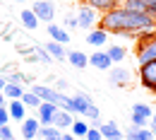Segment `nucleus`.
<instances>
[{
	"mask_svg": "<svg viewBox=\"0 0 156 140\" xmlns=\"http://www.w3.org/2000/svg\"><path fill=\"white\" fill-rule=\"evenodd\" d=\"M103 32L108 34H118V36H127V39H135V34L139 29H147V27H156V22L147 15V12H132V10H125L118 5L115 10L106 12L98 17V24Z\"/></svg>",
	"mask_w": 156,
	"mask_h": 140,
	"instance_id": "nucleus-1",
	"label": "nucleus"
},
{
	"mask_svg": "<svg viewBox=\"0 0 156 140\" xmlns=\"http://www.w3.org/2000/svg\"><path fill=\"white\" fill-rule=\"evenodd\" d=\"M75 17H77V29H84V32H91L94 27L98 24V15L96 10H91L89 5H79L77 12H75Z\"/></svg>",
	"mask_w": 156,
	"mask_h": 140,
	"instance_id": "nucleus-2",
	"label": "nucleus"
},
{
	"mask_svg": "<svg viewBox=\"0 0 156 140\" xmlns=\"http://www.w3.org/2000/svg\"><path fill=\"white\" fill-rule=\"evenodd\" d=\"M139 82H142L144 89H149V92L156 94V60L139 63Z\"/></svg>",
	"mask_w": 156,
	"mask_h": 140,
	"instance_id": "nucleus-3",
	"label": "nucleus"
},
{
	"mask_svg": "<svg viewBox=\"0 0 156 140\" xmlns=\"http://www.w3.org/2000/svg\"><path fill=\"white\" fill-rule=\"evenodd\" d=\"M31 12L39 17V22H46V24H51L55 20V5H53V0H36L31 5Z\"/></svg>",
	"mask_w": 156,
	"mask_h": 140,
	"instance_id": "nucleus-4",
	"label": "nucleus"
},
{
	"mask_svg": "<svg viewBox=\"0 0 156 140\" xmlns=\"http://www.w3.org/2000/svg\"><path fill=\"white\" fill-rule=\"evenodd\" d=\"M137 63H147V60H156V39L149 41H137Z\"/></svg>",
	"mask_w": 156,
	"mask_h": 140,
	"instance_id": "nucleus-5",
	"label": "nucleus"
},
{
	"mask_svg": "<svg viewBox=\"0 0 156 140\" xmlns=\"http://www.w3.org/2000/svg\"><path fill=\"white\" fill-rule=\"evenodd\" d=\"M58 114V106L51 104V101H41V106L36 109V119L41 126H53V119Z\"/></svg>",
	"mask_w": 156,
	"mask_h": 140,
	"instance_id": "nucleus-6",
	"label": "nucleus"
},
{
	"mask_svg": "<svg viewBox=\"0 0 156 140\" xmlns=\"http://www.w3.org/2000/svg\"><path fill=\"white\" fill-rule=\"evenodd\" d=\"M89 65H94L96 70H111V68H113V60L108 58L106 48H103V51H101V48H96V51L89 56Z\"/></svg>",
	"mask_w": 156,
	"mask_h": 140,
	"instance_id": "nucleus-7",
	"label": "nucleus"
},
{
	"mask_svg": "<svg viewBox=\"0 0 156 140\" xmlns=\"http://www.w3.org/2000/svg\"><path fill=\"white\" fill-rule=\"evenodd\" d=\"M98 131H101L103 140H125V133L115 126V121H103L98 126Z\"/></svg>",
	"mask_w": 156,
	"mask_h": 140,
	"instance_id": "nucleus-8",
	"label": "nucleus"
},
{
	"mask_svg": "<svg viewBox=\"0 0 156 140\" xmlns=\"http://www.w3.org/2000/svg\"><path fill=\"white\" fill-rule=\"evenodd\" d=\"M108 80L113 87H127L130 85V70L127 68H111L108 70Z\"/></svg>",
	"mask_w": 156,
	"mask_h": 140,
	"instance_id": "nucleus-9",
	"label": "nucleus"
},
{
	"mask_svg": "<svg viewBox=\"0 0 156 140\" xmlns=\"http://www.w3.org/2000/svg\"><path fill=\"white\" fill-rule=\"evenodd\" d=\"M31 92H34L41 101H51V104H55V99H58V94H60L58 89L51 87V85H34Z\"/></svg>",
	"mask_w": 156,
	"mask_h": 140,
	"instance_id": "nucleus-10",
	"label": "nucleus"
},
{
	"mask_svg": "<svg viewBox=\"0 0 156 140\" xmlns=\"http://www.w3.org/2000/svg\"><path fill=\"white\" fill-rule=\"evenodd\" d=\"M39 128H41V123L39 119L34 116H27V119L22 121V138L24 140H36V135H39Z\"/></svg>",
	"mask_w": 156,
	"mask_h": 140,
	"instance_id": "nucleus-11",
	"label": "nucleus"
},
{
	"mask_svg": "<svg viewBox=\"0 0 156 140\" xmlns=\"http://www.w3.org/2000/svg\"><path fill=\"white\" fill-rule=\"evenodd\" d=\"M46 29H48V36H51V41L62 44V46H65V44H70V32H67L65 27H60V24H53V22H51Z\"/></svg>",
	"mask_w": 156,
	"mask_h": 140,
	"instance_id": "nucleus-12",
	"label": "nucleus"
},
{
	"mask_svg": "<svg viewBox=\"0 0 156 140\" xmlns=\"http://www.w3.org/2000/svg\"><path fill=\"white\" fill-rule=\"evenodd\" d=\"M82 5H89L91 10H96L98 15H106V12L115 10L118 5H120V0H84Z\"/></svg>",
	"mask_w": 156,
	"mask_h": 140,
	"instance_id": "nucleus-13",
	"label": "nucleus"
},
{
	"mask_svg": "<svg viewBox=\"0 0 156 140\" xmlns=\"http://www.w3.org/2000/svg\"><path fill=\"white\" fill-rule=\"evenodd\" d=\"M89 104H94V99H91L87 92H77V94L72 97V114L84 116V111L89 109Z\"/></svg>",
	"mask_w": 156,
	"mask_h": 140,
	"instance_id": "nucleus-14",
	"label": "nucleus"
},
{
	"mask_svg": "<svg viewBox=\"0 0 156 140\" xmlns=\"http://www.w3.org/2000/svg\"><path fill=\"white\" fill-rule=\"evenodd\" d=\"M7 114H10V121H24L27 119V106H24V101L22 99H12L7 101Z\"/></svg>",
	"mask_w": 156,
	"mask_h": 140,
	"instance_id": "nucleus-15",
	"label": "nucleus"
},
{
	"mask_svg": "<svg viewBox=\"0 0 156 140\" xmlns=\"http://www.w3.org/2000/svg\"><path fill=\"white\" fill-rule=\"evenodd\" d=\"M72 123H75V114H70V111H65V109H58V114H55V119H53V126L65 133V131L72 128Z\"/></svg>",
	"mask_w": 156,
	"mask_h": 140,
	"instance_id": "nucleus-16",
	"label": "nucleus"
},
{
	"mask_svg": "<svg viewBox=\"0 0 156 140\" xmlns=\"http://www.w3.org/2000/svg\"><path fill=\"white\" fill-rule=\"evenodd\" d=\"M108 41V32H103L101 27H94L91 32H87V44H91L94 48H103Z\"/></svg>",
	"mask_w": 156,
	"mask_h": 140,
	"instance_id": "nucleus-17",
	"label": "nucleus"
},
{
	"mask_svg": "<svg viewBox=\"0 0 156 140\" xmlns=\"http://www.w3.org/2000/svg\"><path fill=\"white\" fill-rule=\"evenodd\" d=\"M43 48L51 53V58H53V63L58 60V63H62V60H67V48L62 46V44H55V41H46L43 44Z\"/></svg>",
	"mask_w": 156,
	"mask_h": 140,
	"instance_id": "nucleus-18",
	"label": "nucleus"
},
{
	"mask_svg": "<svg viewBox=\"0 0 156 140\" xmlns=\"http://www.w3.org/2000/svg\"><path fill=\"white\" fill-rule=\"evenodd\" d=\"M67 63L72 68H77V70H84L89 65V56L82 53V51H67Z\"/></svg>",
	"mask_w": 156,
	"mask_h": 140,
	"instance_id": "nucleus-19",
	"label": "nucleus"
},
{
	"mask_svg": "<svg viewBox=\"0 0 156 140\" xmlns=\"http://www.w3.org/2000/svg\"><path fill=\"white\" fill-rule=\"evenodd\" d=\"M125 140H156L154 133L149 131V128H127V133H125Z\"/></svg>",
	"mask_w": 156,
	"mask_h": 140,
	"instance_id": "nucleus-20",
	"label": "nucleus"
},
{
	"mask_svg": "<svg viewBox=\"0 0 156 140\" xmlns=\"http://www.w3.org/2000/svg\"><path fill=\"white\" fill-rule=\"evenodd\" d=\"M20 20H22V27H24V29H29V32H34V29L39 27V17L31 12V7L22 10V12H20Z\"/></svg>",
	"mask_w": 156,
	"mask_h": 140,
	"instance_id": "nucleus-21",
	"label": "nucleus"
},
{
	"mask_svg": "<svg viewBox=\"0 0 156 140\" xmlns=\"http://www.w3.org/2000/svg\"><path fill=\"white\" fill-rule=\"evenodd\" d=\"M106 53H108V58L113 60V63H120V60L127 56V48L122 44H108L106 46Z\"/></svg>",
	"mask_w": 156,
	"mask_h": 140,
	"instance_id": "nucleus-22",
	"label": "nucleus"
},
{
	"mask_svg": "<svg viewBox=\"0 0 156 140\" xmlns=\"http://www.w3.org/2000/svg\"><path fill=\"white\" fill-rule=\"evenodd\" d=\"M2 94L7 97V101H12V99H22V94H24V85H17V82H7V85H5V89H2Z\"/></svg>",
	"mask_w": 156,
	"mask_h": 140,
	"instance_id": "nucleus-23",
	"label": "nucleus"
},
{
	"mask_svg": "<svg viewBox=\"0 0 156 140\" xmlns=\"http://www.w3.org/2000/svg\"><path fill=\"white\" fill-rule=\"evenodd\" d=\"M29 63H46V65H51L53 58H51V53L43 46H34V53L29 56Z\"/></svg>",
	"mask_w": 156,
	"mask_h": 140,
	"instance_id": "nucleus-24",
	"label": "nucleus"
},
{
	"mask_svg": "<svg viewBox=\"0 0 156 140\" xmlns=\"http://www.w3.org/2000/svg\"><path fill=\"white\" fill-rule=\"evenodd\" d=\"M60 135H62V131L55 128V126H41L36 138L39 140H60Z\"/></svg>",
	"mask_w": 156,
	"mask_h": 140,
	"instance_id": "nucleus-25",
	"label": "nucleus"
},
{
	"mask_svg": "<svg viewBox=\"0 0 156 140\" xmlns=\"http://www.w3.org/2000/svg\"><path fill=\"white\" fill-rule=\"evenodd\" d=\"M120 7L132 10V12H147L149 2H147V0H120Z\"/></svg>",
	"mask_w": 156,
	"mask_h": 140,
	"instance_id": "nucleus-26",
	"label": "nucleus"
},
{
	"mask_svg": "<svg viewBox=\"0 0 156 140\" xmlns=\"http://www.w3.org/2000/svg\"><path fill=\"white\" fill-rule=\"evenodd\" d=\"M132 114L144 116V119H151V116H154L151 106H149V104H144V101H135V104H132Z\"/></svg>",
	"mask_w": 156,
	"mask_h": 140,
	"instance_id": "nucleus-27",
	"label": "nucleus"
},
{
	"mask_svg": "<svg viewBox=\"0 0 156 140\" xmlns=\"http://www.w3.org/2000/svg\"><path fill=\"white\" fill-rule=\"evenodd\" d=\"M89 128H91V126H89L87 121H77V119H75V123H72V128H70V133H72L75 138H84Z\"/></svg>",
	"mask_w": 156,
	"mask_h": 140,
	"instance_id": "nucleus-28",
	"label": "nucleus"
},
{
	"mask_svg": "<svg viewBox=\"0 0 156 140\" xmlns=\"http://www.w3.org/2000/svg\"><path fill=\"white\" fill-rule=\"evenodd\" d=\"M22 101H24V106H27V109H39V106H41V99L31 92V89L22 94Z\"/></svg>",
	"mask_w": 156,
	"mask_h": 140,
	"instance_id": "nucleus-29",
	"label": "nucleus"
},
{
	"mask_svg": "<svg viewBox=\"0 0 156 140\" xmlns=\"http://www.w3.org/2000/svg\"><path fill=\"white\" fill-rule=\"evenodd\" d=\"M84 116H87V119L94 123V128H98V126H101V121H98V119H101V111H98L96 104H89V109L84 111Z\"/></svg>",
	"mask_w": 156,
	"mask_h": 140,
	"instance_id": "nucleus-30",
	"label": "nucleus"
},
{
	"mask_svg": "<svg viewBox=\"0 0 156 140\" xmlns=\"http://www.w3.org/2000/svg\"><path fill=\"white\" fill-rule=\"evenodd\" d=\"M62 27L70 32V29H77V17H75V12H67L65 15V22H62Z\"/></svg>",
	"mask_w": 156,
	"mask_h": 140,
	"instance_id": "nucleus-31",
	"label": "nucleus"
},
{
	"mask_svg": "<svg viewBox=\"0 0 156 140\" xmlns=\"http://www.w3.org/2000/svg\"><path fill=\"white\" fill-rule=\"evenodd\" d=\"M132 128H149V119H144V116H137V114H132Z\"/></svg>",
	"mask_w": 156,
	"mask_h": 140,
	"instance_id": "nucleus-32",
	"label": "nucleus"
},
{
	"mask_svg": "<svg viewBox=\"0 0 156 140\" xmlns=\"http://www.w3.org/2000/svg\"><path fill=\"white\" fill-rule=\"evenodd\" d=\"M84 140H103V135H101V131H98V128H94V126H91V128L87 131Z\"/></svg>",
	"mask_w": 156,
	"mask_h": 140,
	"instance_id": "nucleus-33",
	"label": "nucleus"
},
{
	"mask_svg": "<svg viewBox=\"0 0 156 140\" xmlns=\"http://www.w3.org/2000/svg\"><path fill=\"white\" fill-rule=\"evenodd\" d=\"M2 126H10V114H7V106H0V128Z\"/></svg>",
	"mask_w": 156,
	"mask_h": 140,
	"instance_id": "nucleus-34",
	"label": "nucleus"
},
{
	"mask_svg": "<svg viewBox=\"0 0 156 140\" xmlns=\"http://www.w3.org/2000/svg\"><path fill=\"white\" fill-rule=\"evenodd\" d=\"M0 140H15V133L10 131V126H2L0 128Z\"/></svg>",
	"mask_w": 156,
	"mask_h": 140,
	"instance_id": "nucleus-35",
	"label": "nucleus"
},
{
	"mask_svg": "<svg viewBox=\"0 0 156 140\" xmlns=\"http://www.w3.org/2000/svg\"><path fill=\"white\" fill-rule=\"evenodd\" d=\"M53 82H55L53 87H55L58 92H67V87H70V82H67V80H53Z\"/></svg>",
	"mask_w": 156,
	"mask_h": 140,
	"instance_id": "nucleus-36",
	"label": "nucleus"
},
{
	"mask_svg": "<svg viewBox=\"0 0 156 140\" xmlns=\"http://www.w3.org/2000/svg\"><path fill=\"white\" fill-rule=\"evenodd\" d=\"M147 15L156 22V0H149V7H147Z\"/></svg>",
	"mask_w": 156,
	"mask_h": 140,
	"instance_id": "nucleus-37",
	"label": "nucleus"
},
{
	"mask_svg": "<svg viewBox=\"0 0 156 140\" xmlns=\"http://www.w3.org/2000/svg\"><path fill=\"white\" fill-rule=\"evenodd\" d=\"M7 82H17V85H24V75H22V73H12V75L7 78Z\"/></svg>",
	"mask_w": 156,
	"mask_h": 140,
	"instance_id": "nucleus-38",
	"label": "nucleus"
},
{
	"mask_svg": "<svg viewBox=\"0 0 156 140\" xmlns=\"http://www.w3.org/2000/svg\"><path fill=\"white\" fill-rule=\"evenodd\" d=\"M60 140H77V138H75L72 133H62V135H60Z\"/></svg>",
	"mask_w": 156,
	"mask_h": 140,
	"instance_id": "nucleus-39",
	"label": "nucleus"
},
{
	"mask_svg": "<svg viewBox=\"0 0 156 140\" xmlns=\"http://www.w3.org/2000/svg\"><path fill=\"white\" fill-rule=\"evenodd\" d=\"M0 106H7V97H5L2 92H0Z\"/></svg>",
	"mask_w": 156,
	"mask_h": 140,
	"instance_id": "nucleus-40",
	"label": "nucleus"
},
{
	"mask_svg": "<svg viewBox=\"0 0 156 140\" xmlns=\"http://www.w3.org/2000/svg\"><path fill=\"white\" fill-rule=\"evenodd\" d=\"M5 85H7V78H2V75H0V92L5 89Z\"/></svg>",
	"mask_w": 156,
	"mask_h": 140,
	"instance_id": "nucleus-41",
	"label": "nucleus"
},
{
	"mask_svg": "<svg viewBox=\"0 0 156 140\" xmlns=\"http://www.w3.org/2000/svg\"><path fill=\"white\" fill-rule=\"evenodd\" d=\"M149 131H151V133H154V138H156V126H149Z\"/></svg>",
	"mask_w": 156,
	"mask_h": 140,
	"instance_id": "nucleus-42",
	"label": "nucleus"
},
{
	"mask_svg": "<svg viewBox=\"0 0 156 140\" xmlns=\"http://www.w3.org/2000/svg\"><path fill=\"white\" fill-rule=\"evenodd\" d=\"M151 119H154V121H151V123H149V126H156V111H154V116H151Z\"/></svg>",
	"mask_w": 156,
	"mask_h": 140,
	"instance_id": "nucleus-43",
	"label": "nucleus"
},
{
	"mask_svg": "<svg viewBox=\"0 0 156 140\" xmlns=\"http://www.w3.org/2000/svg\"><path fill=\"white\" fill-rule=\"evenodd\" d=\"M15 2H27V0H15Z\"/></svg>",
	"mask_w": 156,
	"mask_h": 140,
	"instance_id": "nucleus-44",
	"label": "nucleus"
},
{
	"mask_svg": "<svg viewBox=\"0 0 156 140\" xmlns=\"http://www.w3.org/2000/svg\"><path fill=\"white\" fill-rule=\"evenodd\" d=\"M77 2H79V5H82V2H84V0H77Z\"/></svg>",
	"mask_w": 156,
	"mask_h": 140,
	"instance_id": "nucleus-45",
	"label": "nucleus"
},
{
	"mask_svg": "<svg viewBox=\"0 0 156 140\" xmlns=\"http://www.w3.org/2000/svg\"><path fill=\"white\" fill-rule=\"evenodd\" d=\"M77 140H84V138H77Z\"/></svg>",
	"mask_w": 156,
	"mask_h": 140,
	"instance_id": "nucleus-46",
	"label": "nucleus"
}]
</instances>
